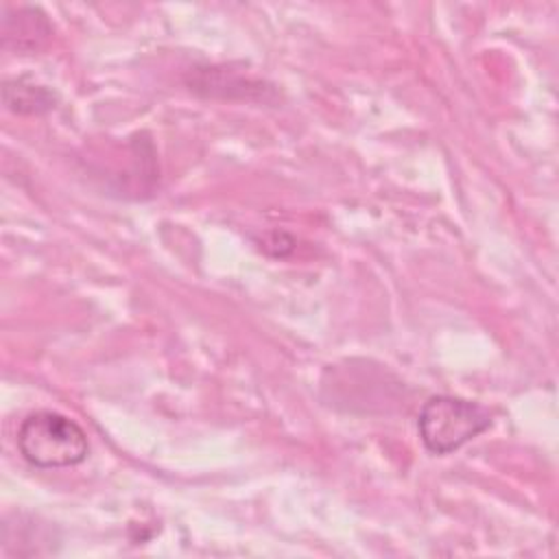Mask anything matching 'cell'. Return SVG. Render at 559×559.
Here are the masks:
<instances>
[{
    "mask_svg": "<svg viewBox=\"0 0 559 559\" xmlns=\"http://www.w3.org/2000/svg\"><path fill=\"white\" fill-rule=\"evenodd\" d=\"M17 448L20 454L39 469L79 465L90 452L83 428L55 411L31 413L20 424Z\"/></svg>",
    "mask_w": 559,
    "mask_h": 559,
    "instance_id": "obj_1",
    "label": "cell"
},
{
    "mask_svg": "<svg viewBox=\"0 0 559 559\" xmlns=\"http://www.w3.org/2000/svg\"><path fill=\"white\" fill-rule=\"evenodd\" d=\"M489 426L491 413L485 406L454 395L428 397L417 417L419 439L437 456L452 454Z\"/></svg>",
    "mask_w": 559,
    "mask_h": 559,
    "instance_id": "obj_2",
    "label": "cell"
},
{
    "mask_svg": "<svg viewBox=\"0 0 559 559\" xmlns=\"http://www.w3.org/2000/svg\"><path fill=\"white\" fill-rule=\"evenodd\" d=\"M2 46L17 52H37L52 35V24L37 7H4L0 24Z\"/></svg>",
    "mask_w": 559,
    "mask_h": 559,
    "instance_id": "obj_3",
    "label": "cell"
},
{
    "mask_svg": "<svg viewBox=\"0 0 559 559\" xmlns=\"http://www.w3.org/2000/svg\"><path fill=\"white\" fill-rule=\"evenodd\" d=\"M57 94L46 87L39 85L26 76L20 79H7L2 83V103L9 111L20 114V116H39L46 114L50 109H55L57 105Z\"/></svg>",
    "mask_w": 559,
    "mask_h": 559,
    "instance_id": "obj_4",
    "label": "cell"
}]
</instances>
